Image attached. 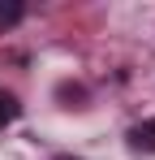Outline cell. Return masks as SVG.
Returning a JSON list of instances; mask_svg holds the SVG:
<instances>
[{"mask_svg":"<svg viewBox=\"0 0 155 160\" xmlns=\"http://www.w3.org/2000/svg\"><path fill=\"white\" fill-rule=\"evenodd\" d=\"M129 147H134V152H155V117L138 121V126L129 130Z\"/></svg>","mask_w":155,"mask_h":160,"instance_id":"6da1fadb","label":"cell"},{"mask_svg":"<svg viewBox=\"0 0 155 160\" xmlns=\"http://www.w3.org/2000/svg\"><path fill=\"white\" fill-rule=\"evenodd\" d=\"M17 112H22V104H17V95H9V91H0V126H9V121H17Z\"/></svg>","mask_w":155,"mask_h":160,"instance_id":"277c9868","label":"cell"},{"mask_svg":"<svg viewBox=\"0 0 155 160\" xmlns=\"http://www.w3.org/2000/svg\"><path fill=\"white\" fill-rule=\"evenodd\" d=\"M56 95L65 100V108H82V100H86V87H78V82H60V87H56Z\"/></svg>","mask_w":155,"mask_h":160,"instance_id":"3957f363","label":"cell"},{"mask_svg":"<svg viewBox=\"0 0 155 160\" xmlns=\"http://www.w3.org/2000/svg\"><path fill=\"white\" fill-rule=\"evenodd\" d=\"M56 160H78V156H56Z\"/></svg>","mask_w":155,"mask_h":160,"instance_id":"5b68a950","label":"cell"},{"mask_svg":"<svg viewBox=\"0 0 155 160\" xmlns=\"http://www.w3.org/2000/svg\"><path fill=\"white\" fill-rule=\"evenodd\" d=\"M22 0H0V35H4V30L9 26H17V22H22Z\"/></svg>","mask_w":155,"mask_h":160,"instance_id":"7a4b0ae2","label":"cell"}]
</instances>
